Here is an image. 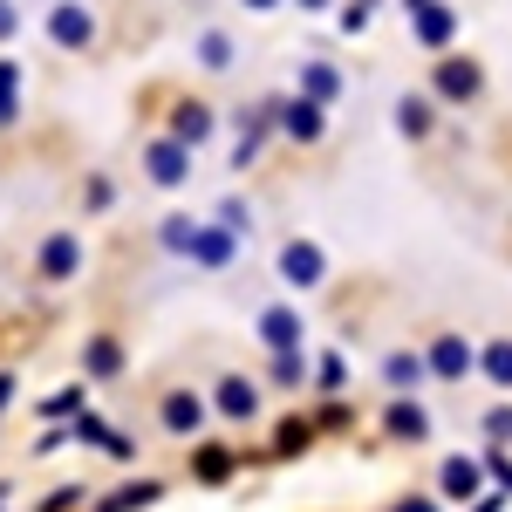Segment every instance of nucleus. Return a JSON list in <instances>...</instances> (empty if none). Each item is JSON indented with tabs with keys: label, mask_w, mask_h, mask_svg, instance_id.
Wrapping results in <instances>:
<instances>
[{
	"label": "nucleus",
	"mask_w": 512,
	"mask_h": 512,
	"mask_svg": "<svg viewBox=\"0 0 512 512\" xmlns=\"http://www.w3.org/2000/svg\"><path fill=\"white\" fill-rule=\"evenodd\" d=\"M321 274V253L315 246H294V253H287V280H315Z\"/></svg>",
	"instance_id": "obj_1"
},
{
	"label": "nucleus",
	"mask_w": 512,
	"mask_h": 512,
	"mask_svg": "<svg viewBox=\"0 0 512 512\" xmlns=\"http://www.w3.org/2000/svg\"><path fill=\"white\" fill-rule=\"evenodd\" d=\"M492 369H499V376L512 383V349H499V355H492Z\"/></svg>",
	"instance_id": "obj_2"
}]
</instances>
